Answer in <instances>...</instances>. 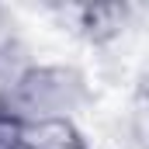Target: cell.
Wrapping results in <instances>:
<instances>
[{
  "instance_id": "7a4b0ae2",
  "label": "cell",
  "mask_w": 149,
  "mask_h": 149,
  "mask_svg": "<svg viewBox=\"0 0 149 149\" xmlns=\"http://www.w3.org/2000/svg\"><path fill=\"white\" fill-rule=\"evenodd\" d=\"M21 149H90V132L80 118H38L21 125Z\"/></svg>"
},
{
  "instance_id": "6da1fadb",
  "label": "cell",
  "mask_w": 149,
  "mask_h": 149,
  "mask_svg": "<svg viewBox=\"0 0 149 149\" xmlns=\"http://www.w3.org/2000/svg\"><path fill=\"white\" fill-rule=\"evenodd\" d=\"M97 83L87 70L83 59H38L28 73L21 76L7 101L3 111L10 118L38 121V118H87L97 104Z\"/></svg>"
},
{
  "instance_id": "3957f363",
  "label": "cell",
  "mask_w": 149,
  "mask_h": 149,
  "mask_svg": "<svg viewBox=\"0 0 149 149\" xmlns=\"http://www.w3.org/2000/svg\"><path fill=\"white\" fill-rule=\"evenodd\" d=\"M0 149H21V121L0 111Z\"/></svg>"
},
{
  "instance_id": "277c9868",
  "label": "cell",
  "mask_w": 149,
  "mask_h": 149,
  "mask_svg": "<svg viewBox=\"0 0 149 149\" xmlns=\"http://www.w3.org/2000/svg\"><path fill=\"white\" fill-rule=\"evenodd\" d=\"M132 94H142L149 97V56L135 66V76H132Z\"/></svg>"
}]
</instances>
